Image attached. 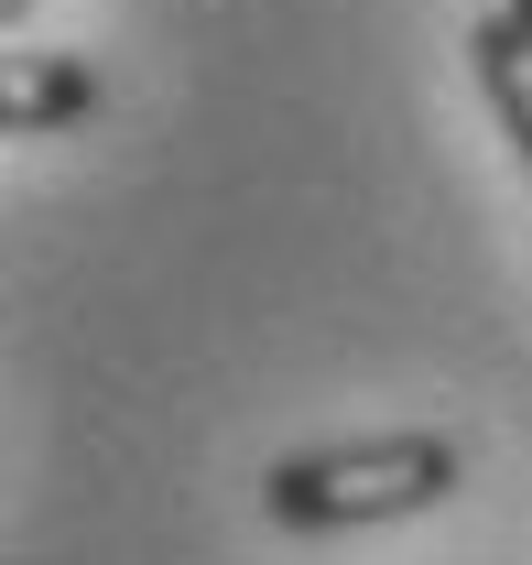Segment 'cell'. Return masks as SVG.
<instances>
[{
    "instance_id": "cell-1",
    "label": "cell",
    "mask_w": 532,
    "mask_h": 565,
    "mask_svg": "<svg viewBox=\"0 0 532 565\" xmlns=\"http://www.w3.org/2000/svg\"><path fill=\"white\" fill-rule=\"evenodd\" d=\"M457 479H467L457 435L392 424V435H337V446H305V457H272L262 511H272V533H381V522L446 511Z\"/></svg>"
},
{
    "instance_id": "cell-4",
    "label": "cell",
    "mask_w": 532,
    "mask_h": 565,
    "mask_svg": "<svg viewBox=\"0 0 532 565\" xmlns=\"http://www.w3.org/2000/svg\"><path fill=\"white\" fill-rule=\"evenodd\" d=\"M22 11H33V0H0V33H22Z\"/></svg>"
},
{
    "instance_id": "cell-3",
    "label": "cell",
    "mask_w": 532,
    "mask_h": 565,
    "mask_svg": "<svg viewBox=\"0 0 532 565\" xmlns=\"http://www.w3.org/2000/svg\"><path fill=\"white\" fill-rule=\"evenodd\" d=\"M467 76H478V98H489V120L511 131V152H522V174H532V33L511 22V11H489V22H467Z\"/></svg>"
},
{
    "instance_id": "cell-2",
    "label": "cell",
    "mask_w": 532,
    "mask_h": 565,
    "mask_svg": "<svg viewBox=\"0 0 532 565\" xmlns=\"http://www.w3.org/2000/svg\"><path fill=\"white\" fill-rule=\"evenodd\" d=\"M109 109V76L66 55V44H11L0 55V131L11 141H44V131H76Z\"/></svg>"
},
{
    "instance_id": "cell-5",
    "label": "cell",
    "mask_w": 532,
    "mask_h": 565,
    "mask_svg": "<svg viewBox=\"0 0 532 565\" xmlns=\"http://www.w3.org/2000/svg\"><path fill=\"white\" fill-rule=\"evenodd\" d=\"M500 11H511V22H522V33H532V0H500Z\"/></svg>"
}]
</instances>
